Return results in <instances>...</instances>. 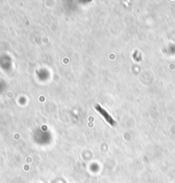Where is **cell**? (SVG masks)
<instances>
[{"mask_svg": "<svg viewBox=\"0 0 175 183\" xmlns=\"http://www.w3.org/2000/svg\"><path fill=\"white\" fill-rule=\"evenodd\" d=\"M98 109H99V108H98ZM99 111H100V112L102 113V115H103V116H106L107 120H108V122H111V123H113V122H112V119H111L109 116H106V113H105V112H104L103 110H100V109H99Z\"/></svg>", "mask_w": 175, "mask_h": 183, "instance_id": "6da1fadb", "label": "cell"}]
</instances>
